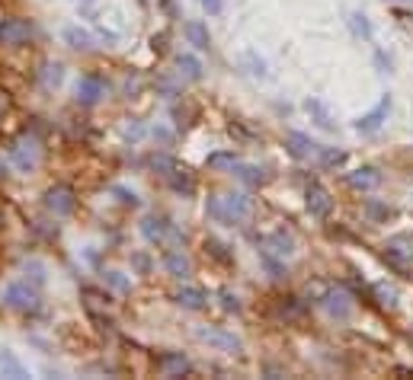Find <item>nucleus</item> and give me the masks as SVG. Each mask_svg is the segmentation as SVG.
Returning <instances> with one entry per match:
<instances>
[{
    "label": "nucleus",
    "mask_w": 413,
    "mask_h": 380,
    "mask_svg": "<svg viewBox=\"0 0 413 380\" xmlns=\"http://www.w3.org/2000/svg\"><path fill=\"white\" fill-rule=\"evenodd\" d=\"M0 377H13V380H26L29 371L10 348H0Z\"/></svg>",
    "instance_id": "nucleus-24"
},
{
    "label": "nucleus",
    "mask_w": 413,
    "mask_h": 380,
    "mask_svg": "<svg viewBox=\"0 0 413 380\" xmlns=\"http://www.w3.org/2000/svg\"><path fill=\"white\" fill-rule=\"evenodd\" d=\"M317 304L327 310V317H333V319H350L352 317V310H356V300H352V294L350 291H343V288H327L321 294V300Z\"/></svg>",
    "instance_id": "nucleus-7"
},
{
    "label": "nucleus",
    "mask_w": 413,
    "mask_h": 380,
    "mask_svg": "<svg viewBox=\"0 0 413 380\" xmlns=\"http://www.w3.org/2000/svg\"><path fill=\"white\" fill-rule=\"evenodd\" d=\"M304 112H308L311 122H314L317 128H323V132H333V128H336L333 115H330V109H327V103H323V99L308 96V99H304Z\"/></svg>",
    "instance_id": "nucleus-20"
},
{
    "label": "nucleus",
    "mask_w": 413,
    "mask_h": 380,
    "mask_svg": "<svg viewBox=\"0 0 413 380\" xmlns=\"http://www.w3.org/2000/svg\"><path fill=\"white\" fill-rule=\"evenodd\" d=\"M346 23H350V32L356 35V39H362V42H371V39H375V29H371L369 16H365L362 10H352Z\"/></svg>",
    "instance_id": "nucleus-28"
},
{
    "label": "nucleus",
    "mask_w": 413,
    "mask_h": 380,
    "mask_svg": "<svg viewBox=\"0 0 413 380\" xmlns=\"http://www.w3.org/2000/svg\"><path fill=\"white\" fill-rule=\"evenodd\" d=\"M103 281L109 284L112 291H119V294H128V291H132V281H128L122 272H103Z\"/></svg>",
    "instance_id": "nucleus-38"
},
{
    "label": "nucleus",
    "mask_w": 413,
    "mask_h": 380,
    "mask_svg": "<svg viewBox=\"0 0 413 380\" xmlns=\"http://www.w3.org/2000/svg\"><path fill=\"white\" fill-rule=\"evenodd\" d=\"M154 87H157V96H167V99H176V96H180V83H176L170 74H161V77H157Z\"/></svg>",
    "instance_id": "nucleus-37"
},
{
    "label": "nucleus",
    "mask_w": 413,
    "mask_h": 380,
    "mask_svg": "<svg viewBox=\"0 0 413 380\" xmlns=\"http://www.w3.org/2000/svg\"><path fill=\"white\" fill-rule=\"evenodd\" d=\"M173 304H176V307H183V310L199 313V310H205V307H209V294H205L202 288H192V284H183V288L173 294Z\"/></svg>",
    "instance_id": "nucleus-18"
},
{
    "label": "nucleus",
    "mask_w": 413,
    "mask_h": 380,
    "mask_svg": "<svg viewBox=\"0 0 413 380\" xmlns=\"http://www.w3.org/2000/svg\"><path fill=\"white\" fill-rule=\"evenodd\" d=\"M388 115H391V96H381L378 99V106L375 109H369L365 115H359L356 122H352V128H356L359 134H378L381 132V125L388 122Z\"/></svg>",
    "instance_id": "nucleus-11"
},
{
    "label": "nucleus",
    "mask_w": 413,
    "mask_h": 380,
    "mask_svg": "<svg viewBox=\"0 0 413 380\" xmlns=\"http://www.w3.org/2000/svg\"><path fill=\"white\" fill-rule=\"evenodd\" d=\"M231 176H238L244 186H263V182L269 179V173L263 170V166H257V163H234V170H231Z\"/></svg>",
    "instance_id": "nucleus-23"
},
{
    "label": "nucleus",
    "mask_w": 413,
    "mask_h": 380,
    "mask_svg": "<svg viewBox=\"0 0 413 380\" xmlns=\"http://www.w3.org/2000/svg\"><path fill=\"white\" fill-rule=\"evenodd\" d=\"M196 339L205 342V346H211V348H218V352H228V355H240V352H244L240 336L221 329V326H196Z\"/></svg>",
    "instance_id": "nucleus-5"
},
{
    "label": "nucleus",
    "mask_w": 413,
    "mask_h": 380,
    "mask_svg": "<svg viewBox=\"0 0 413 380\" xmlns=\"http://www.w3.org/2000/svg\"><path fill=\"white\" fill-rule=\"evenodd\" d=\"M238 151H215V153H209V160L205 163L211 166V170H234V163H238Z\"/></svg>",
    "instance_id": "nucleus-32"
},
{
    "label": "nucleus",
    "mask_w": 413,
    "mask_h": 380,
    "mask_svg": "<svg viewBox=\"0 0 413 380\" xmlns=\"http://www.w3.org/2000/svg\"><path fill=\"white\" fill-rule=\"evenodd\" d=\"M317 163H321L323 170H340V166L346 163V151H336V147H321V151H317Z\"/></svg>",
    "instance_id": "nucleus-30"
},
{
    "label": "nucleus",
    "mask_w": 413,
    "mask_h": 380,
    "mask_svg": "<svg viewBox=\"0 0 413 380\" xmlns=\"http://www.w3.org/2000/svg\"><path fill=\"white\" fill-rule=\"evenodd\" d=\"M176 70H180V77H186V80H202V61H199L196 55H190V51H186V55H176Z\"/></svg>",
    "instance_id": "nucleus-27"
},
{
    "label": "nucleus",
    "mask_w": 413,
    "mask_h": 380,
    "mask_svg": "<svg viewBox=\"0 0 413 380\" xmlns=\"http://www.w3.org/2000/svg\"><path fill=\"white\" fill-rule=\"evenodd\" d=\"M161 262H164V272H167L170 278H176V281H186V278L192 275V262H190V256L183 253V246H164Z\"/></svg>",
    "instance_id": "nucleus-12"
},
{
    "label": "nucleus",
    "mask_w": 413,
    "mask_h": 380,
    "mask_svg": "<svg viewBox=\"0 0 413 380\" xmlns=\"http://www.w3.org/2000/svg\"><path fill=\"white\" fill-rule=\"evenodd\" d=\"M199 7L209 16H221L224 13V0H199Z\"/></svg>",
    "instance_id": "nucleus-43"
},
{
    "label": "nucleus",
    "mask_w": 413,
    "mask_h": 380,
    "mask_svg": "<svg viewBox=\"0 0 413 380\" xmlns=\"http://www.w3.org/2000/svg\"><path fill=\"white\" fill-rule=\"evenodd\" d=\"M381 182H385V176H381L378 166H359V170L346 173V186H350L352 192H371V189H378Z\"/></svg>",
    "instance_id": "nucleus-15"
},
{
    "label": "nucleus",
    "mask_w": 413,
    "mask_h": 380,
    "mask_svg": "<svg viewBox=\"0 0 413 380\" xmlns=\"http://www.w3.org/2000/svg\"><path fill=\"white\" fill-rule=\"evenodd\" d=\"M141 236L154 246H183V230L167 215H147L141 217Z\"/></svg>",
    "instance_id": "nucleus-2"
},
{
    "label": "nucleus",
    "mask_w": 413,
    "mask_h": 380,
    "mask_svg": "<svg viewBox=\"0 0 413 380\" xmlns=\"http://www.w3.org/2000/svg\"><path fill=\"white\" fill-rule=\"evenodd\" d=\"M240 64L247 68V74H250V77H266V61H263V58H259L257 51H244Z\"/></svg>",
    "instance_id": "nucleus-35"
},
{
    "label": "nucleus",
    "mask_w": 413,
    "mask_h": 380,
    "mask_svg": "<svg viewBox=\"0 0 413 380\" xmlns=\"http://www.w3.org/2000/svg\"><path fill=\"white\" fill-rule=\"evenodd\" d=\"M78 4H93V0H78Z\"/></svg>",
    "instance_id": "nucleus-47"
},
{
    "label": "nucleus",
    "mask_w": 413,
    "mask_h": 380,
    "mask_svg": "<svg viewBox=\"0 0 413 380\" xmlns=\"http://www.w3.org/2000/svg\"><path fill=\"white\" fill-rule=\"evenodd\" d=\"M365 217H369L371 224H388L394 217V208L385 205V201H378V198H369L365 201Z\"/></svg>",
    "instance_id": "nucleus-29"
},
{
    "label": "nucleus",
    "mask_w": 413,
    "mask_h": 380,
    "mask_svg": "<svg viewBox=\"0 0 413 380\" xmlns=\"http://www.w3.org/2000/svg\"><path fill=\"white\" fill-rule=\"evenodd\" d=\"M4 304L16 313H39L42 310V298H39V288L32 281H10L4 288Z\"/></svg>",
    "instance_id": "nucleus-3"
},
{
    "label": "nucleus",
    "mask_w": 413,
    "mask_h": 380,
    "mask_svg": "<svg viewBox=\"0 0 413 380\" xmlns=\"http://www.w3.org/2000/svg\"><path fill=\"white\" fill-rule=\"evenodd\" d=\"M385 262L397 272H407V265L413 262V240L410 236H394L385 246Z\"/></svg>",
    "instance_id": "nucleus-13"
},
{
    "label": "nucleus",
    "mask_w": 413,
    "mask_h": 380,
    "mask_svg": "<svg viewBox=\"0 0 413 380\" xmlns=\"http://www.w3.org/2000/svg\"><path fill=\"white\" fill-rule=\"evenodd\" d=\"M45 208H49L55 217H68L78 211V192H74V186H68V182H55V186L45 189Z\"/></svg>",
    "instance_id": "nucleus-4"
},
{
    "label": "nucleus",
    "mask_w": 413,
    "mask_h": 380,
    "mask_svg": "<svg viewBox=\"0 0 413 380\" xmlns=\"http://www.w3.org/2000/svg\"><path fill=\"white\" fill-rule=\"evenodd\" d=\"M132 262H135V269H138V272H147V269H151V259H147L144 253H135Z\"/></svg>",
    "instance_id": "nucleus-45"
},
{
    "label": "nucleus",
    "mask_w": 413,
    "mask_h": 380,
    "mask_svg": "<svg viewBox=\"0 0 413 380\" xmlns=\"http://www.w3.org/2000/svg\"><path fill=\"white\" fill-rule=\"evenodd\" d=\"M285 151H288V157L292 160H311V157H317L321 144L311 141L304 132H288L285 134Z\"/></svg>",
    "instance_id": "nucleus-16"
},
{
    "label": "nucleus",
    "mask_w": 413,
    "mask_h": 380,
    "mask_svg": "<svg viewBox=\"0 0 413 380\" xmlns=\"http://www.w3.org/2000/svg\"><path fill=\"white\" fill-rule=\"evenodd\" d=\"M84 298H87V307H90V310H93V307H109L112 304V298H109V294H99V291H93V288H84Z\"/></svg>",
    "instance_id": "nucleus-41"
},
{
    "label": "nucleus",
    "mask_w": 413,
    "mask_h": 380,
    "mask_svg": "<svg viewBox=\"0 0 413 380\" xmlns=\"http://www.w3.org/2000/svg\"><path fill=\"white\" fill-rule=\"evenodd\" d=\"M151 166H154V170H157L161 176H170L180 163H176L173 157H167V153H154V157H151Z\"/></svg>",
    "instance_id": "nucleus-40"
},
{
    "label": "nucleus",
    "mask_w": 413,
    "mask_h": 380,
    "mask_svg": "<svg viewBox=\"0 0 413 380\" xmlns=\"http://www.w3.org/2000/svg\"><path fill=\"white\" fill-rule=\"evenodd\" d=\"M23 272H26V281H32L35 288H42V284L49 281V269H45L42 262H35V259H29V262L23 265Z\"/></svg>",
    "instance_id": "nucleus-34"
},
{
    "label": "nucleus",
    "mask_w": 413,
    "mask_h": 380,
    "mask_svg": "<svg viewBox=\"0 0 413 380\" xmlns=\"http://www.w3.org/2000/svg\"><path fill=\"white\" fill-rule=\"evenodd\" d=\"M61 39H64V45H70L74 51H93L97 49V35L84 26H64Z\"/></svg>",
    "instance_id": "nucleus-19"
},
{
    "label": "nucleus",
    "mask_w": 413,
    "mask_h": 380,
    "mask_svg": "<svg viewBox=\"0 0 413 380\" xmlns=\"http://www.w3.org/2000/svg\"><path fill=\"white\" fill-rule=\"evenodd\" d=\"M304 208H308L311 217L327 221V217L333 215V198H330V192L321 182H308V186H304Z\"/></svg>",
    "instance_id": "nucleus-10"
},
{
    "label": "nucleus",
    "mask_w": 413,
    "mask_h": 380,
    "mask_svg": "<svg viewBox=\"0 0 413 380\" xmlns=\"http://www.w3.org/2000/svg\"><path fill=\"white\" fill-rule=\"evenodd\" d=\"M39 160H42V147H39L35 138H23L10 147V163H13L20 173H32L35 166H39Z\"/></svg>",
    "instance_id": "nucleus-9"
},
{
    "label": "nucleus",
    "mask_w": 413,
    "mask_h": 380,
    "mask_svg": "<svg viewBox=\"0 0 413 380\" xmlns=\"http://www.w3.org/2000/svg\"><path fill=\"white\" fill-rule=\"evenodd\" d=\"M259 246L269 249V253H273V256H279V259H292L295 256V234H292V230H285V227H279V230H273V234L263 236V240H259Z\"/></svg>",
    "instance_id": "nucleus-14"
},
{
    "label": "nucleus",
    "mask_w": 413,
    "mask_h": 380,
    "mask_svg": "<svg viewBox=\"0 0 413 380\" xmlns=\"http://www.w3.org/2000/svg\"><path fill=\"white\" fill-rule=\"evenodd\" d=\"M109 195L119 201V205H125V208H138L141 205L138 192H132V189H125V186H109Z\"/></svg>",
    "instance_id": "nucleus-36"
},
{
    "label": "nucleus",
    "mask_w": 413,
    "mask_h": 380,
    "mask_svg": "<svg viewBox=\"0 0 413 380\" xmlns=\"http://www.w3.org/2000/svg\"><path fill=\"white\" fill-rule=\"evenodd\" d=\"M157 371H161L164 377H186V374H192V361L183 352H164L161 358H157Z\"/></svg>",
    "instance_id": "nucleus-17"
},
{
    "label": "nucleus",
    "mask_w": 413,
    "mask_h": 380,
    "mask_svg": "<svg viewBox=\"0 0 413 380\" xmlns=\"http://www.w3.org/2000/svg\"><path fill=\"white\" fill-rule=\"evenodd\" d=\"M218 300H221V310H228V313H240L244 310V304H240V298L234 294V291H218Z\"/></svg>",
    "instance_id": "nucleus-39"
},
{
    "label": "nucleus",
    "mask_w": 413,
    "mask_h": 380,
    "mask_svg": "<svg viewBox=\"0 0 413 380\" xmlns=\"http://www.w3.org/2000/svg\"><path fill=\"white\" fill-rule=\"evenodd\" d=\"M371 298H378V304H381V307H388V310H394V307H397V291L388 288L385 281L371 284Z\"/></svg>",
    "instance_id": "nucleus-33"
},
{
    "label": "nucleus",
    "mask_w": 413,
    "mask_h": 380,
    "mask_svg": "<svg viewBox=\"0 0 413 380\" xmlns=\"http://www.w3.org/2000/svg\"><path fill=\"white\" fill-rule=\"evenodd\" d=\"M183 35H186V42H190L196 51H209V49H211L209 26H205L202 20H190L186 26H183Z\"/></svg>",
    "instance_id": "nucleus-21"
},
{
    "label": "nucleus",
    "mask_w": 413,
    "mask_h": 380,
    "mask_svg": "<svg viewBox=\"0 0 413 380\" xmlns=\"http://www.w3.org/2000/svg\"><path fill=\"white\" fill-rule=\"evenodd\" d=\"M106 93H109V80H106L99 70H90V74H84L78 80V103L80 106H97L106 99Z\"/></svg>",
    "instance_id": "nucleus-8"
},
{
    "label": "nucleus",
    "mask_w": 413,
    "mask_h": 380,
    "mask_svg": "<svg viewBox=\"0 0 413 380\" xmlns=\"http://www.w3.org/2000/svg\"><path fill=\"white\" fill-rule=\"evenodd\" d=\"M35 39V26L23 16H7L0 20V45H10V49H23Z\"/></svg>",
    "instance_id": "nucleus-6"
},
{
    "label": "nucleus",
    "mask_w": 413,
    "mask_h": 380,
    "mask_svg": "<svg viewBox=\"0 0 413 380\" xmlns=\"http://www.w3.org/2000/svg\"><path fill=\"white\" fill-rule=\"evenodd\" d=\"M304 310H308V304L302 298H285V304H282V313H288V317H302Z\"/></svg>",
    "instance_id": "nucleus-42"
},
{
    "label": "nucleus",
    "mask_w": 413,
    "mask_h": 380,
    "mask_svg": "<svg viewBox=\"0 0 413 380\" xmlns=\"http://www.w3.org/2000/svg\"><path fill=\"white\" fill-rule=\"evenodd\" d=\"M205 256H209L211 262L224 265V269H231L234 265V249L228 246V243H221L218 236H205Z\"/></svg>",
    "instance_id": "nucleus-22"
},
{
    "label": "nucleus",
    "mask_w": 413,
    "mask_h": 380,
    "mask_svg": "<svg viewBox=\"0 0 413 380\" xmlns=\"http://www.w3.org/2000/svg\"><path fill=\"white\" fill-rule=\"evenodd\" d=\"M10 106H13L10 93H7V90H0V115H4V112H10Z\"/></svg>",
    "instance_id": "nucleus-46"
},
{
    "label": "nucleus",
    "mask_w": 413,
    "mask_h": 380,
    "mask_svg": "<svg viewBox=\"0 0 413 380\" xmlns=\"http://www.w3.org/2000/svg\"><path fill=\"white\" fill-rule=\"evenodd\" d=\"M205 215L221 227H238L253 215V198L247 192H228V195H209Z\"/></svg>",
    "instance_id": "nucleus-1"
},
{
    "label": "nucleus",
    "mask_w": 413,
    "mask_h": 380,
    "mask_svg": "<svg viewBox=\"0 0 413 380\" xmlns=\"http://www.w3.org/2000/svg\"><path fill=\"white\" fill-rule=\"evenodd\" d=\"M39 80H42V87L45 90H55V87H61V80H64V68L61 64H45L42 70H39Z\"/></svg>",
    "instance_id": "nucleus-31"
},
{
    "label": "nucleus",
    "mask_w": 413,
    "mask_h": 380,
    "mask_svg": "<svg viewBox=\"0 0 413 380\" xmlns=\"http://www.w3.org/2000/svg\"><path fill=\"white\" fill-rule=\"evenodd\" d=\"M259 253V265H263V269L269 272V278H273V281H285L288 278V269H285V259H279V256H273V253H269V249H263L259 246L257 249Z\"/></svg>",
    "instance_id": "nucleus-26"
},
{
    "label": "nucleus",
    "mask_w": 413,
    "mask_h": 380,
    "mask_svg": "<svg viewBox=\"0 0 413 380\" xmlns=\"http://www.w3.org/2000/svg\"><path fill=\"white\" fill-rule=\"evenodd\" d=\"M167 182H170V189H173L176 195H192L196 192V176H192L186 166H176L173 173L167 176Z\"/></svg>",
    "instance_id": "nucleus-25"
},
{
    "label": "nucleus",
    "mask_w": 413,
    "mask_h": 380,
    "mask_svg": "<svg viewBox=\"0 0 413 380\" xmlns=\"http://www.w3.org/2000/svg\"><path fill=\"white\" fill-rule=\"evenodd\" d=\"M375 64H378L381 74H391V58H388L385 51H375Z\"/></svg>",
    "instance_id": "nucleus-44"
}]
</instances>
